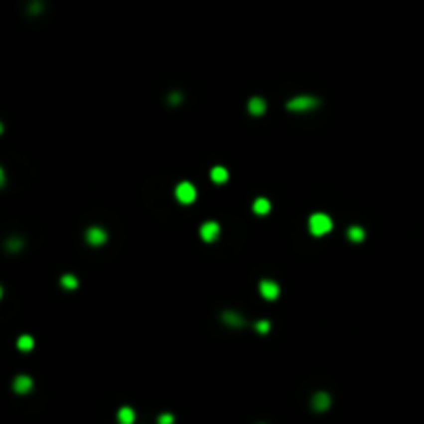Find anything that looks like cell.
<instances>
[{"label": "cell", "mask_w": 424, "mask_h": 424, "mask_svg": "<svg viewBox=\"0 0 424 424\" xmlns=\"http://www.w3.org/2000/svg\"><path fill=\"white\" fill-rule=\"evenodd\" d=\"M331 228H333V222L327 213H312L308 217V230L312 236H323L327 232H331Z\"/></svg>", "instance_id": "6da1fadb"}, {"label": "cell", "mask_w": 424, "mask_h": 424, "mask_svg": "<svg viewBox=\"0 0 424 424\" xmlns=\"http://www.w3.org/2000/svg\"><path fill=\"white\" fill-rule=\"evenodd\" d=\"M319 106V100L312 98V95H296L294 100L288 102V110L292 112H308L312 108Z\"/></svg>", "instance_id": "7a4b0ae2"}, {"label": "cell", "mask_w": 424, "mask_h": 424, "mask_svg": "<svg viewBox=\"0 0 424 424\" xmlns=\"http://www.w3.org/2000/svg\"><path fill=\"white\" fill-rule=\"evenodd\" d=\"M195 197H197V190H195V186L190 184V182H180L178 186H176V199H178L182 205L193 203Z\"/></svg>", "instance_id": "3957f363"}, {"label": "cell", "mask_w": 424, "mask_h": 424, "mask_svg": "<svg viewBox=\"0 0 424 424\" xmlns=\"http://www.w3.org/2000/svg\"><path fill=\"white\" fill-rule=\"evenodd\" d=\"M85 240H87L91 246H102V244H106V240H108V234H106V230H104V228H100V226H93V228H89V230H87Z\"/></svg>", "instance_id": "277c9868"}, {"label": "cell", "mask_w": 424, "mask_h": 424, "mask_svg": "<svg viewBox=\"0 0 424 424\" xmlns=\"http://www.w3.org/2000/svg\"><path fill=\"white\" fill-rule=\"evenodd\" d=\"M259 292H261V296L267 298V300H276L280 296V285L273 280H263L259 283Z\"/></svg>", "instance_id": "5b68a950"}, {"label": "cell", "mask_w": 424, "mask_h": 424, "mask_svg": "<svg viewBox=\"0 0 424 424\" xmlns=\"http://www.w3.org/2000/svg\"><path fill=\"white\" fill-rule=\"evenodd\" d=\"M199 232H201V238L205 242H213L217 236H220V224H217V222H205Z\"/></svg>", "instance_id": "8992f818"}, {"label": "cell", "mask_w": 424, "mask_h": 424, "mask_svg": "<svg viewBox=\"0 0 424 424\" xmlns=\"http://www.w3.org/2000/svg\"><path fill=\"white\" fill-rule=\"evenodd\" d=\"M329 406H331V395L329 393L319 391V393L312 395V410H317V412H325Z\"/></svg>", "instance_id": "52a82bcc"}, {"label": "cell", "mask_w": 424, "mask_h": 424, "mask_svg": "<svg viewBox=\"0 0 424 424\" xmlns=\"http://www.w3.org/2000/svg\"><path fill=\"white\" fill-rule=\"evenodd\" d=\"M31 387H33V381L27 375H19V377H15V381H12V389L17 393H27Z\"/></svg>", "instance_id": "ba28073f"}, {"label": "cell", "mask_w": 424, "mask_h": 424, "mask_svg": "<svg viewBox=\"0 0 424 424\" xmlns=\"http://www.w3.org/2000/svg\"><path fill=\"white\" fill-rule=\"evenodd\" d=\"M265 110H267V102L263 98H259V95H255L249 102V112L253 116H261V114H265Z\"/></svg>", "instance_id": "9c48e42d"}, {"label": "cell", "mask_w": 424, "mask_h": 424, "mask_svg": "<svg viewBox=\"0 0 424 424\" xmlns=\"http://www.w3.org/2000/svg\"><path fill=\"white\" fill-rule=\"evenodd\" d=\"M222 321H224L226 325H230V327H242V325H244L242 317H240L238 312H234V310H224V312H222Z\"/></svg>", "instance_id": "30bf717a"}, {"label": "cell", "mask_w": 424, "mask_h": 424, "mask_svg": "<svg viewBox=\"0 0 424 424\" xmlns=\"http://www.w3.org/2000/svg\"><path fill=\"white\" fill-rule=\"evenodd\" d=\"M253 211H255L257 215H267V213L271 211V203H269V199H265V197L255 199V203H253Z\"/></svg>", "instance_id": "8fae6325"}, {"label": "cell", "mask_w": 424, "mask_h": 424, "mask_svg": "<svg viewBox=\"0 0 424 424\" xmlns=\"http://www.w3.org/2000/svg\"><path fill=\"white\" fill-rule=\"evenodd\" d=\"M118 422L120 424H133L135 422V418H137V414H135V410L133 408H129V406H125V408H120L118 410Z\"/></svg>", "instance_id": "7c38bea8"}, {"label": "cell", "mask_w": 424, "mask_h": 424, "mask_svg": "<svg viewBox=\"0 0 424 424\" xmlns=\"http://www.w3.org/2000/svg\"><path fill=\"white\" fill-rule=\"evenodd\" d=\"M211 180H213L215 184H224V182L228 180V170L222 168V166H215V168L211 170Z\"/></svg>", "instance_id": "4fadbf2b"}, {"label": "cell", "mask_w": 424, "mask_h": 424, "mask_svg": "<svg viewBox=\"0 0 424 424\" xmlns=\"http://www.w3.org/2000/svg\"><path fill=\"white\" fill-rule=\"evenodd\" d=\"M33 346H35V341H33L31 335H21V337L17 339V348H19L21 352H29V350H33Z\"/></svg>", "instance_id": "5bb4252c"}, {"label": "cell", "mask_w": 424, "mask_h": 424, "mask_svg": "<svg viewBox=\"0 0 424 424\" xmlns=\"http://www.w3.org/2000/svg\"><path fill=\"white\" fill-rule=\"evenodd\" d=\"M364 228H360V226H352L350 230H348V238L352 240V242H362L364 240Z\"/></svg>", "instance_id": "9a60e30c"}, {"label": "cell", "mask_w": 424, "mask_h": 424, "mask_svg": "<svg viewBox=\"0 0 424 424\" xmlns=\"http://www.w3.org/2000/svg\"><path fill=\"white\" fill-rule=\"evenodd\" d=\"M60 283H62V288H66V290H75L77 285H79L77 278H75V276H71V273H66V276H62Z\"/></svg>", "instance_id": "2e32d148"}, {"label": "cell", "mask_w": 424, "mask_h": 424, "mask_svg": "<svg viewBox=\"0 0 424 424\" xmlns=\"http://www.w3.org/2000/svg\"><path fill=\"white\" fill-rule=\"evenodd\" d=\"M21 246H23V240H21V238H10V240L6 242V249H8V251H19Z\"/></svg>", "instance_id": "e0dca14e"}, {"label": "cell", "mask_w": 424, "mask_h": 424, "mask_svg": "<svg viewBox=\"0 0 424 424\" xmlns=\"http://www.w3.org/2000/svg\"><path fill=\"white\" fill-rule=\"evenodd\" d=\"M269 329H271V323H269V321H259V323H257V331H259V333H267Z\"/></svg>", "instance_id": "ac0fdd59"}, {"label": "cell", "mask_w": 424, "mask_h": 424, "mask_svg": "<svg viewBox=\"0 0 424 424\" xmlns=\"http://www.w3.org/2000/svg\"><path fill=\"white\" fill-rule=\"evenodd\" d=\"M157 422H159V424H174V416H172V414H161Z\"/></svg>", "instance_id": "d6986e66"}, {"label": "cell", "mask_w": 424, "mask_h": 424, "mask_svg": "<svg viewBox=\"0 0 424 424\" xmlns=\"http://www.w3.org/2000/svg\"><path fill=\"white\" fill-rule=\"evenodd\" d=\"M178 102H182V95L180 93H172L170 95V104H178Z\"/></svg>", "instance_id": "ffe728a7"}]
</instances>
